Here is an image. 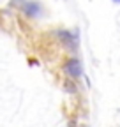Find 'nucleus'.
Masks as SVG:
<instances>
[{"label": "nucleus", "mask_w": 120, "mask_h": 127, "mask_svg": "<svg viewBox=\"0 0 120 127\" xmlns=\"http://www.w3.org/2000/svg\"><path fill=\"white\" fill-rule=\"evenodd\" d=\"M11 5L18 7L25 16H28V18H39L42 14V5L37 2V0H12Z\"/></svg>", "instance_id": "f257e3e1"}, {"label": "nucleus", "mask_w": 120, "mask_h": 127, "mask_svg": "<svg viewBox=\"0 0 120 127\" xmlns=\"http://www.w3.org/2000/svg\"><path fill=\"white\" fill-rule=\"evenodd\" d=\"M62 71L69 76V78H78V76H81V72H83V67H81V62H80V58H76V57H69L65 62H64V67H62Z\"/></svg>", "instance_id": "f03ea898"}, {"label": "nucleus", "mask_w": 120, "mask_h": 127, "mask_svg": "<svg viewBox=\"0 0 120 127\" xmlns=\"http://www.w3.org/2000/svg\"><path fill=\"white\" fill-rule=\"evenodd\" d=\"M57 37L60 39V42H62L65 48H69V50H72V51L78 48L76 34H72V32H69V30H57Z\"/></svg>", "instance_id": "7ed1b4c3"}, {"label": "nucleus", "mask_w": 120, "mask_h": 127, "mask_svg": "<svg viewBox=\"0 0 120 127\" xmlns=\"http://www.w3.org/2000/svg\"><path fill=\"white\" fill-rule=\"evenodd\" d=\"M65 85H67L65 88H67V90H69L71 94H76V87H74V85H76V83H74V81H67Z\"/></svg>", "instance_id": "20e7f679"}, {"label": "nucleus", "mask_w": 120, "mask_h": 127, "mask_svg": "<svg viewBox=\"0 0 120 127\" xmlns=\"http://www.w3.org/2000/svg\"><path fill=\"white\" fill-rule=\"evenodd\" d=\"M69 127H76V120H74V118L69 122Z\"/></svg>", "instance_id": "39448f33"}, {"label": "nucleus", "mask_w": 120, "mask_h": 127, "mask_svg": "<svg viewBox=\"0 0 120 127\" xmlns=\"http://www.w3.org/2000/svg\"><path fill=\"white\" fill-rule=\"evenodd\" d=\"M115 2H120V0H115Z\"/></svg>", "instance_id": "423d86ee"}]
</instances>
